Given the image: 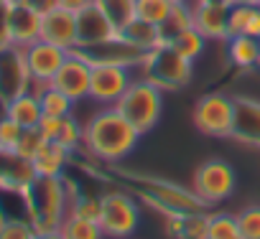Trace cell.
<instances>
[{
  "label": "cell",
  "mask_w": 260,
  "mask_h": 239,
  "mask_svg": "<svg viewBox=\"0 0 260 239\" xmlns=\"http://www.w3.org/2000/svg\"><path fill=\"white\" fill-rule=\"evenodd\" d=\"M138 138H141V133L115 107H105L84 123L82 148L94 161L120 163L122 158L133 153V148L138 145Z\"/></svg>",
  "instance_id": "1"
},
{
  "label": "cell",
  "mask_w": 260,
  "mask_h": 239,
  "mask_svg": "<svg viewBox=\"0 0 260 239\" xmlns=\"http://www.w3.org/2000/svg\"><path fill=\"white\" fill-rule=\"evenodd\" d=\"M69 186L64 176H36L23 191L26 216L36 234L61 229L69 216Z\"/></svg>",
  "instance_id": "2"
},
{
  "label": "cell",
  "mask_w": 260,
  "mask_h": 239,
  "mask_svg": "<svg viewBox=\"0 0 260 239\" xmlns=\"http://www.w3.org/2000/svg\"><path fill=\"white\" fill-rule=\"evenodd\" d=\"M117 176L127 183H133V191L141 196L143 204L153 206L164 216L174 214H191V211H204L207 204L194 193V188H184L169 178L148 176V173H133V171H117Z\"/></svg>",
  "instance_id": "3"
},
{
  "label": "cell",
  "mask_w": 260,
  "mask_h": 239,
  "mask_svg": "<svg viewBox=\"0 0 260 239\" xmlns=\"http://www.w3.org/2000/svg\"><path fill=\"white\" fill-rule=\"evenodd\" d=\"M161 92H164L161 87H156L153 82L141 76V79H133V84L125 89V94L112 107L141 135H146L158 125V120H161V107H164V94Z\"/></svg>",
  "instance_id": "4"
},
{
  "label": "cell",
  "mask_w": 260,
  "mask_h": 239,
  "mask_svg": "<svg viewBox=\"0 0 260 239\" xmlns=\"http://www.w3.org/2000/svg\"><path fill=\"white\" fill-rule=\"evenodd\" d=\"M141 76L161 89H179L191 82V61L179 56L169 44L146 54L141 64Z\"/></svg>",
  "instance_id": "5"
},
{
  "label": "cell",
  "mask_w": 260,
  "mask_h": 239,
  "mask_svg": "<svg viewBox=\"0 0 260 239\" xmlns=\"http://www.w3.org/2000/svg\"><path fill=\"white\" fill-rule=\"evenodd\" d=\"M138 221H141V209H138V201L130 193H125V191L102 193L100 226H102L105 236L125 239L138 229Z\"/></svg>",
  "instance_id": "6"
},
{
  "label": "cell",
  "mask_w": 260,
  "mask_h": 239,
  "mask_svg": "<svg viewBox=\"0 0 260 239\" xmlns=\"http://www.w3.org/2000/svg\"><path fill=\"white\" fill-rule=\"evenodd\" d=\"M237 186V176H235V168L222 161V158H212L207 163H202L194 173V193L207 204V206H214V204H222L224 198L232 196Z\"/></svg>",
  "instance_id": "7"
},
{
  "label": "cell",
  "mask_w": 260,
  "mask_h": 239,
  "mask_svg": "<svg viewBox=\"0 0 260 239\" xmlns=\"http://www.w3.org/2000/svg\"><path fill=\"white\" fill-rule=\"evenodd\" d=\"M194 125L209 138H230L235 125V97L212 92L194 107Z\"/></svg>",
  "instance_id": "8"
},
{
  "label": "cell",
  "mask_w": 260,
  "mask_h": 239,
  "mask_svg": "<svg viewBox=\"0 0 260 239\" xmlns=\"http://www.w3.org/2000/svg\"><path fill=\"white\" fill-rule=\"evenodd\" d=\"M34 89V79L26 64V54L21 46L0 49V102L8 104L11 99Z\"/></svg>",
  "instance_id": "9"
},
{
  "label": "cell",
  "mask_w": 260,
  "mask_h": 239,
  "mask_svg": "<svg viewBox=\"0 0 260 239\" xmlns=\"http://www.w3.org/2000/svg\"><path fill=\"white\" fill-rule=\"evenodd\" d=\"M133 84L130 66L122 64H92V84H89V99L97 104L112 107L125 89Z\"/></svg>",
  "instance_id": "10"
},
{
  "label": "cell",
  "mask_w": 260,
  "mask_h": 239,
  "mask_svg": "<svg viewBox=\"0 0 260 239\" xmlns=\"http://www.w3.org/2000/svg\"><path fill=\"white\" fill-rule=\"evenodd\" d=\"M89 84H92V61L84 59L79 51H69L64 66L51 79V87L64 92L72 102L89 99Z\"/></svg>",
  "instance_id": "11"
},
{
  "label": "cell",
  "mask_w": 260,
  "mask_h": 239,
  "mask_svg": "<svg viewBox=\"0 0 260 239\" xmlns=\"http://www.w3.org/2000/svg\"><path fill=\"white\" fill-rule=\"evenodd\" d=\"M23 54H26V64H28L34 84H51V79L59 74V69L64 66V61L69 56L67 49L54 46V44H49L44 38H39L31 46H26Z\"/></svg>",
  "instance_id": "12"
},
{
  "label": "cell",
  "mask_w": 260,
  "mask_h": 239,
  "mask_svg": "<svg viewBox=\"0 0 260 239\" xmlns=\"http://www.w3.org/2000/svg\"><path fill=\"white\" fill-rule=\"evenodd\" d=\"M72 51H79L92 64H122V66H130V69L141 66L143 59H146V51H141L133 44H127L122 36L102 41V44H94V46H77Z\"/></svg>",
  "instance_id": "13"
},
{
  "label": "cell",
  "mask_w": 260,
  "mask_h": 239,
  "mask_svg": "<svg viewBox=\"0 0 260 239\" xmlns=\"http://www.w3.org/2000/svg\"><path fill=\"white\" fill-rule=\"evenodd\" d=\"M41 38L61 46L67 51L77 49V13L67 8H51L49 13L41 16Z\"/></svg>",
  "instance_id": "14"
},
{
  "label": "cell",
  "mask_w": 260,
  "mask_h": 239,
  "mask_svg": "<svg viewBox=\"0 0 260 239\" xmlns=\"http://www.w3.org/2000/svg\"><path fill=\"white\" fill-rule=\"evenodd\" d=\"M117 36L120 31L94 3L77 13V46H94V44H102Z\"/></svg>",
  "instance_id": "15"
},
{
  "label": "cell",
  "mask_w": 260,
  "mask_h": 239,
  "mask_svg": "<svg viewBox=\"0 0 260 239\" xmlns=\"http://www.w3.org/2000/svg\"><path fill=\"white\" fill-rule=\"evenodd\" d=\"M247 148H260V102L252 97H235L232 135Z\"/></svg>",
  "instance_id": "16"
},
{
  "label": "cell",
  "mask_w": 260,
  "mask_h": 239,
  "mask_svg": "<svg viewBox=\"0 0 260 239\" xmlns=\"http://www.w3.org/2000/svg\"><path fill=\"white\" fill-rule=\"evenodd\" d=\"M36 178V168L16 150H0V191L23 193Z\"/></svg>",
  "instance_id": "17"
},
{
  "label": "cell",
  "mask_w": 260,
  "mask_h": 239,
  "mask_svg": "<svg viewBox=\"0 0 260 239\" xmlns=\"http://www.w3.org/2000/svg\"><path fill=\"white\" fill-rule=\"evenodd\" d=\"M194 28L207 41H227L230 38V8L214 3H191Z\"/></svg>",
  "instance_id": "18"
},
{
  "label": "cell",
  "mask_w": 260,
  "mask_h": 239,
  "mask_svg": "<svg viewBox=\"0 0 260 239\" xmlns=\"http://www.w3.org/2000/svg\"><path fill=\"white\" fill-rule=\"evenodd\" d=\"M39 130L46 140L51 143H59L61 148L67 150H79L82 148V140H84V125H79V120L74 114H67V117H49L44 114L41 123H39Z\"/></svg>",
  "instance_id": "19"
},
{
  "label": "cell",
  "mask_w": 260,
  "mask_h": 239,
  "mask_svg": "<svg viewBox=\"0 0 260 239\" xmlns=\"http://www.w3.org/2000/svg\"><path fill=\"white\" fill-rule=\"evenodd\" d=\"M11 33L16 46H31L41 38V13L28 6H11Z\"/></svg>",
  "instance_id": "20"
},
{
  "label": "cell",
  "mask_w": 260,
  "mask_h": 239,
  "mask_svg": "<svg viewBox=\"0 0 260 239\" xmlns=\"http://www.w3.org/2000/svg\"><path fill=\"white\" fill-rule=\"evenodd\" d=\"M207 211H191V214H174L166 216V229L174 239H207Z\"/></svg>",
  "instance_id": "21"
},
{
  "label": "cell",
  "mask_w": 260,
  "mask_h": 239,
  "mask_svg": "<svg viewBox=\"0 0 260 239\" xmlns=\"http://www.w3.org/2000/svg\"><path fill=\"white\" fill-rule=\"evenodd\" d=\"M6 114H8L11 120H16V123H18L21 128H26V130H28V128H39L41 117H44L39 94L31 89V92H26V94L11 99V102L6 104Z\"/></svg>",
  "instance_id": "22"
},
{
  "label": "cell",
  "mask_w": 260,
  "mask_h": 239,
  "mask_svg": "<svg viewBox=\"0 0 260 239\" xmlns=\"http://www.w3.org/2000/svg\"><path fill=\"white\" fill-rule=\"evenodd\" d=\"M69 161H72V150L61 148L59 143L46 140L31 163L36 168V176H64V168L69 166Z\"/></svg>",
  "instance_id": "23"
},
{
  "label": "cell",
  "mask_w": 260,
  "mask_h": 239,
  "mask_svg": "<svg viewBox=\"0 0 260 239\" xmlns=\"http://www.w3.org/2000/svg\"><path fill=\"white\" fill-rule=\"evenodd\" d=\"M120 36L127 44H133L141 51H146V54L153 51V49H158V46H166V38L161 36V28L153 26V23H148V21H143V18H133L120 31Z\"/></svg>",
  "instance_id": "24"
},
{
  "label": "cell",
  "mask_w": 260,
  "mask_h": 239,
  "mask_svg": "<svg viewBox=\"0 0 260 239\" xmlns=\"http://www.w3.org/2000/svg\"><path fill=\"white\" fill-rule=\"evenodd\" d=\"M227 59L235 69H255L260 64V44L252 36H230L227 41Z\"/></svg>",
  "instance_id": "25"
},
{
  "label": "cell",
  "mask_w": 260,
  "mask_h": 239,
  "mask_svg": "<svg viewBox=\"0 0 260 239\" xmlns=\"http://www.w3.org/2000/svg\"><path fill=\"white\" fill-rule=\"evenodd\" d=\"M34 92H36L39 99H41L44 114H49V117H67V114L74 112V104H77V102H72V99H69L64 92H59L56 87H51V84H34Z\"/></svg>",
  "instance_id": "26"
},
{
  "label": "cell",
  "mask_w": 260,
  "mask_h": 239,
  "mask_svg": "<svg viewBox=\"0 0 260 239\" xmlns=\"http://www.w3.org/2000/svg\"><path fill=\"white\" fill-rule=\"evenodd\" d=\"M204 44H207V38L191 26V28H186V31H181V33H176L171 41H169V46L179 54V56H184L186 61H197L202 54H204Z\"/></svg>",
  "instance_id": "27"
},
{
  "label": "cell",
  "mask_w": 260,
  "mask_h": 239,
  "mask_svg": "<svg viewBox=\"0 0 260 239\" xmlns=\"http://www.w3.org/2000/svg\"><path fill=\"white\" fill-rule=\"evenodd\" d=\"M94 6L112 21L117 31H122L136 18V0H94Z\"/></svg>",
  "instance_id": "28"
},
{
  "label": "cell",
  "mask_w": 260,
  "mask_h": 239,
  "mask_svg": "<svg viewBox=\"0 0 260 239\" xmlns=\"http://www.w3.org/2000/svg\"><path fill=\"white\" fill-rule=\"evenodd\" d=\"M61 234H64V239H102L105 236L100 221H89V219H82L74 214H69L64 219Z\"/></svg>",
  "instance_id": "29"
},
{
  "label": "cell",
  "mask_w": 260,
  "mask_h": 239,
  "mask_svg": "<svg viewBox=\"0 0 260 239\" xmlns=\"http://www.w3.org/2000/svg\"><path fill=\"white\" fill-rule=\"evenodd\" d=\"M191 26H194V11H191V3H176L174 11H171V16L166 18V23L158 26V28H161V36H164L166 44H169L176 33H181V31H186V28H191Z\"/></svg>",
  "instance_id": "30"
},
{
  "label": "cell",
  "mask_w": 260,
  "mask_h": 239,
  "mask_svg": "<svg viewBox=\"0 0 260 239\" xmlns=\"http://www.w3.org/2000/svg\"><path fill=\"white\" fill-rule=\"evenodd\" d=\"M174 6V0H136V18H143L153 26H164Z\"/></svg>",
  "instance_id": "31"
},
{
  "label": "cell",
  "mask_w": 260,
  "mask_h": 239,
  "mask_svg": "<svg viewBox=\"0 0 260 239\" xmlns=\"http://www.w3.org/2000/svg\"><path fill=\"white\" fill-rule=\"evenodd\" d=\"M207 239H240L237 216H232V214H209Z\"/></svg>",
  "instance_id": "32"
},
{
  "label": "cell",
  "mask_w": 260,
  "mask_h": 239,
  "mask_svg": "<svg viewBox=\"0 0 260 239\" xmlns=\"http://www.w3.org/2000/svg\"><path fill=\"white\" fill-rule=\"evenodd\" d=\"M69 214L89 219V221H100V216H102V196L74 193L72 201H69Z\"/></svg>",
  "instance_id": "33"
},
{
  "label": "cell",
  "mask_w": 260,
  "mask_h": 239,
  "mask_svg": "<svg viewBox=\"0 0 260 239\" xmlns=\"http://www.w3.org/2000/svg\"><path fill=\"white\" fill-rule=\"evenodd\" d=\"M36 229L26 216H13L0 221V239H34Z\"/></svg>",
  "instance_id": "34"
},
{
  "label": "cell",
  "mask_w": 260,
  "mask_h": 239,
  "mask_svg": "<svg viewBox=\"0 0 260 239\" xmlns=\"http://www.w3.org/2000/svg\"><path fill=\"white\" fill-rule=\"evenodd\" d=\"M240 239H260V206H247L237 214Z\"/></svg>",
  "instance_id": "35"
},
{
  "label": "cell",
  "mask_w": 260,
  "mask_h": 239,
  "mask_svg": "<svg viewBox=\"0 0 260 239\" xmlns=\"http://www.w3.org/2000/svg\"><path fill=\"white\" fill-rule=\"evenodd\" d=\"M23 130L26 128H21L16 120H11L6 112L0 114V150H16Z\"/></svg>",
  "instance_id": "36"
},
{
  "label": "cell",
  "mask_w": 260,
  "mask_h": 239,
  "mask_svg": "<svg viewBox=\"0 0 260 239\" xmlns=\"http://www.w3.org/2000/svg\"><path fill=\"white\" fill-rule=\"evenodd\" d=\"M46 143V138L41 135V130L39 128H28V130H23V135H21V140H18V148H16V153L18 155H23V158H28V161H34V155L41 150V145Z\"/></svg>",
  "instance_id": "37"
},
{
  "label": "cell",
  "mask_w": 260,
  "mask_h": 239,
  "mask_svg": "<svg viewBox=\"0 0 260 239\" xmlns=\"http://www.w3.org/2000/svg\"><path fill=\"white\" fill-rule=\"evenodd\" d=\"M13 46L11 33V3H0V49Z\"/></svg>",
  "instance_id": "38"
},
{
  "label": "cell",
  "mask_w": 260,
  "mask_h": 239,
  "mask_svg": "<svg viewBox=\"0 0 260 239\" xmlns=\"http://www.w3.org/2000/svg\"><path fill=\"white\" fill-rule=\"evenodd\" d=\"M11 6H28V8H34V11H39L44 16L51 8L59 6V0H11Z\"/></svg>",
  "instance_id": "39"
},
{
  "label": "cell",
  "mask_w": 260,
  "mask_h": 239,
  "mask_svg": "<svg viewBox=\"0 0 260 239\" xmlns=\"http://www.w3.org/2000/svg\"><path fill=\"white\" fill-rule=\"evenodd\" d=\"M94 0H59V8H67V11H72V13H79V11H84L87 6H92Z\"/></svg>",
  "instance_id": "40"
},
{
  "label": "cell",
  "mask_w": 260,
  "mask_h": 239,
  "mask_svg": "<svg viewBox=\"0 0 260 239\" xmlns=\"http://www.w3.org/2000/svg\"><path fill=\"white\" fill-rule=\"evenodd\" d=\"M34 239H64V234H61V229H56V231H41Z\"/></svg>",
  "instance_id": "41"
},
{
  "label": "cell",
  "mask_w": 260,
  "mask_h": 239,
  "mask_svg": "<svg viewBox=\"0 0 260 239\" xmlns=\"http://www.w3.org/2000/svg\"><path fill=\"white\" fill-rule=\"evenodd\" d=\"M194 3H214V6H227V8H232L235 0H194Z\"/></svg>",
  "instance_id": "42"
},
{
  "label": "cell",
  "mask_w": 260,
  "mask_h": 239,
  "mask_svg": "<svg viewBox=\"0 0 260 239\" xmlns=\"http://www.w3.org/2000/svg\"><path fill=\"white\" fill-rule=\"evenodd\" d=\"M235 3H242V6H260V0H235Z\"/></svg>",
  "instance_id": "43"
},
{
  "label": "cell",
  "mask_w": 260,
  "mask_h": 239,
  "mask_svg": "<svg viewBox=\"0 0 260 239\" xmlns=\"http://www.w3.org/2000/svg\"><path fill=\"white\" fill-rule=\"evenodd\" d=\"M174 3H194V0H174Z\"/></svg>",
  "instance_id": "44"
},
{
  "label": "cell",
  "mask_w": 260,
  "mask_h": 239,
  "mask_svg": "<svg viewBox=\"0 0 260 239\" xmlns=\"http://www.w3.org/2000/svg\"><path fill=\"white\" fill-rule=\"evenodd\" d=\"M0 3H11V0H0Z\"/></svg>",
  "instance_id": "45"
},
{
  "label": "cell",
  "mask_w": 260,
  "mask_h": 239,
  "mask_svg": "<svg viewBox=\"0 0 260 239\" xmlns=\"http://www.w3.org/2000/svg\"><path fill=\"white\" fill-rule=\"evenodd\" d=\"M257 44H260V38H257ZM257 66H260V64H257Z\"/></svg>",
  "instance_id": "46"
}]
</instances>
